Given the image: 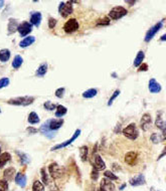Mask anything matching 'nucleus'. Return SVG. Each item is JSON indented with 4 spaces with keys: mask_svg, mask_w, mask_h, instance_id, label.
<instances>
[{
    "mask_svg": "<svg viewBox=\"0 0 166 191\" xmlns=\"http://www.w3.org/2000/svg\"><path fill=\"white\" fill-rule=\"evenodd\" d=\"M80 134H81V130H77V131L75 132V134H74V136H73L71 139H69V140H67V141H65V142L61 143V144L56 145V146H55V147H52V151L59 150V149L64 148V147L68 146V145H71V144H72L73 142H74V141H75V140H76L77 138H78L79 136H80Z\"/></svg>",
    "mask_w": 166,
    "mask_h": 191,
    "instance_id": "nucleus-9",
    "label": "nucleus"
},
{
    "mask_svg": "<svg viewBox=\"0 0 166 191\" xmlns=\"http://www.w3.org/2000/svg\"><path fill=\"white\" fill-rule=\"evenodd\" d=\"M23 63V59H22V57L20 55H16L14 57V59H13V62H12V67L14 68H19L21 67V64Z\"/></svg>",
    "mask_w": 166,
    "mask_h": 191,
    "instance_id": "nucleus-33",
    "label": "nucleus"
},
{
    "mask_svg": "<svg viewBox=\"0 0 166 191\" xmlns=\"http://www.w3.org/2000/svg\"><path fill=\"white\" fill-rule=\"evenodd\" d=\"M64 124V120L63 119H52V120H48V127L49 129L52 130V131H56V130H59L61 126Z\"/></svg>",
    "mask_w": 166,
    "mask_h": 191,
    "instance_id": "nucleus-14",
    "label": "nucleus"
},
{
    "mask_svg": "<svg viewBox=\"0 0 166 191\" xmlns=\"http://www.w3.org/2000/svg\"><path fill=\"white\" fill-rule=\"evenodd\" d=\"M137 160V154L135 152H129L125 156V162L128 163L129 165H134Z\"/></svg>",
    "mask_w": 166,
    "mask_h": 191,
    "instance_id": "nucleus-19",
    "label": "nucleus"
},
{
    "mask_svg": "<svg viewBox=\"0 0 166 191\" xmlns=\"http://www.w3.org/2000/svg\"><path fill=\"white\" fill-rule=\"evenodd\" d=\"M162 25H163V20H162V21H159L157 24H155L154 26H152V27L148 30L147 33H146V36H145V41H146V43H149V41L151 40L154 36H155V34L161 29Z\"/></svg>",
    "mask_w": 166,
    "mask_h": 191,
    "instance_id": "nucleus-6",
    "label": "nucleus"
},
{
    "mask_svg": "<svg viewBox=\"0 0 166 191\" xmlns=\"http://www.w3.org/2000/svg\"><path fill=\"white\" fill-rule=\"evenodd\" d=\"M8 85H9V79L3 78L0 79V89H2V87H7Z\"/></svg>",
    "mask_w": 166,
    "mask_h": 191,
    "instance_id": "nucleus-42",
    "label": "nucleus"
},
{
    "mask_svg": "<svg viewBox=\"0 0 166 191\" xmlns=\"http://www.w3.org/2000/svg\"><path fill=\"white\" fill-rule=\"evenodd\" d=\"M48 171H49V174H51V176L53 179L60 178L64 174V167L60 166L57 163H52L51 165L48 166Z\"/></svg>",
    "mask_w": 166,
    "mask_h": 191,
    "instance_id": "nucleus-2",
    "label": "nucleus"
},
{
    "mask_svg": "<svg viewBox=\"0 0 166 191\" xmlns=\"http://www.w3.org/2000/svg\"><path fill=\"white\" fill-rule=\"evenodd\" d=\"M46 71H48V64L46 63H42L39 66V67L37 68L36 71V75L37 76H44Z\"/></svg>",
    "mask_w": 166,
    "mask_h": 191,
    "instance_id": "nucleus-29",
    "label": "nucleus"
},
{
    "mask_svg": "<svg viewBox=\"0 0 166 191\" xmlns=\"http://www.w3.org/2000/svg\"><path fill=\"white\" fill-rule=\"evenodd\" d=\"M4 5V1H2V0H0V8H1V7Z\"/></svg>",
    "mask_w": 166,
    "mask_h": 191,
    "instance_id": "nucleus-48",
    "label": "nucleus"
},
{
    "mask_svg": "<svg viewBox=\"0 0 166 191\" xmlns=\"http://www.w3.org/2000/svg\"><path fill=\"white\" fill-rule=\"evenodd\" d=\"M125 186H126V185H125V184H124V185H122V186H121V187H120V189H121V190H122V189H123V188H124V187H125Z\"/></svg>",
    "mask_w": 166,
    "mask_h": 191,
    "instance_id": "nucleus-51",
    "label": "nucleus"
},
{
    "mask_svg": "<svg viewBox=\"0 0 166 191\" xmlns=\"http://www.w3.org/2000/svg\"><path fill=\"white\" fill-rule=\"evenodd\" d=\"M27 132H28L29 134H35V133L37 132V130L32 128V127H28V128H27Z\"/></svg>",
    "mask_w": 166,
    "mask_h": 191,
    "instance_id": "nucleus-47",
    "label": "nucleus"
},
{
    "mask_svg": "<svg viewBox=\"0 0 166 191\" xmlns=\"http://www.w3.org/2000/svg\"><path fill=\"white\" fill-rule=\"evenodd\" d=\"M0 191H8V183L6 180H0Z\"/></svg>",
    "mask_w": 166,
    "mask_h": 191,
    "instance_id": "nucleus-40",
    "label": "nucleus"
},
{
    "mask_svg": "<svg viewBox=\"0 0 166 191\" xmlns=\"http://www.w3.org/2000/svg\"><path fill=\"white\" fill-rule=\"evenodd\" d=\"M18 32L20 34V36H25L29 34L30 32L32 31V25L29 23V22H23L20 25H18Z\"/></svg>",
    "mask_w": 166,
    "mask_h": 191,
    "instance_id": "nucleus-10",
    "label": "nucleus"
},
{
    "mask_svg": "<svg viewBox=\"0 0 166 191\" xmlns=\"http://www.w3.org/2000/svg\"><path fill=\"white\" fill-rule=\"evenodd\" d=\"M59 11L63 17H67L73 13L72 2H61L59 7Z\"/></svg>",
    "mask_w": 166,
    "mask_h": 191,
    "instance_id": "nucleus-7",
    "label": "nucleus"
},
{
    "mask_svg": "<svg viewBox=\"0 0 166 191\" xmlns=\"http://www.w3.org/2000/svg\"><path fill=\"white\" fill-rule=\"evenodd\" d=\"M9 59H10V51L7 48L1 49V51H0V62L6 63Z\"/></svg>",
    "mask_w": 166,
    "mask_h": 191,
    "instance_id": "nucleus-24",
    "label": "nucleus"
},
{
    "mask_svg": "<svg viewBox=\"0 0 166 191\" xmlns=\"http://www.w3.org/2000/svg\"><path fill=\"white\" fill-rule=\"evenodd\" d=\"M78 29H79V22L77 21V19L75 18L68 19L64 25V30L67 33H73L77 31Z\"/></svg>",
    "mask_w": 166,
    "mask_h": 191,
    "instance_id": "nucleus-5",
    "label": "nucleus"
},
{
    "mask_svg": "<svg viewBox=\"0 0 166 191\" xmlns=\"http://www.w3.org/2000/svg\"><path fill=\"white\" fill-rule=\"evenodd\" d=\"M28 122L30 124H37L39 122V117L37 116L36 113L31 112L28 116Z\"/></svg>",
    "mask_w": 166,
    "mask_h": 191,
    "instance_id": "nucleus-31",
    "label": "nucleus"
},
{
    "mask_svg": "<svg viewBox=\"0 0 166 191\" xmlns=\"http://www.w3.org/2000/svg\"><path fill=\"white\" fill-rule=\"evenodd\" d=\"M80 156L82 161H87L88 159V147L87 146H82L80 148Z\"/></svg>",
    "mask_w": 166,
    "mask_h": 191,
    "instance_id": "nucleus-30",
    "label": "nucleus"
},
{
    "mask_svg": "<svg viewBox=\"0 0 166 191\" xmlns=\"http://www.w3.org/2000/svg\"><path fill=\"white\" fill-rule=\"evenodd\" d=\"M123 134H124V136L127 137L128 139L130 140H135L137 139V137L139 135V132L137 130V127L135 124H130L128 125L127 127L123 130Z\"/></svg>",
    "mask_w": 166,
    "mask_h": 191,
    "instance_id": "nucleus-3",
    "label": "nucleus"
},
{
    "mask_svg": "<svg viewBox=\"0 0 166 191\" xmlns=\"http://www.w3.org/2000/svg\"><path fill=\"white\" fill-rule=\"evenodd\" d=\"M56 20L55 18H49V20H48V26H49V28H53L56 26Z\"/></svg>",
    "mask_w": 166,
    "mask_h": 191,
    "instance_id": "nucleus-45",
    "label": "nucleus"
},
{
    "mask_svg": "<svg viewBox=\"0 0 166 191\" xmlns=\"http://www.w3.org/2000/svg\"><path fill=\"white\" fill-rule=\"evenodd\" d=\"M41 179H42V182H44L45 185H48L49 183H51L49 178H48V173H46L44 168H42L41 169Z\"/></svg>",
    "mask_w": 166,
    "mask_h": 191,
    "instance_id": "nucleus-34",
    "label": "nucleus"
},
{
    "mask_svg": "<svg viewBox=\"0 0 166 191\" xmlns=\"http://www.w3.org/2000/svg\"><path fill=\"white\" fill-rule=\"evenodd\" d=\"M97 94H98V91L96 89H90V90H88L86 91H84L83 97L86 98V99H91V98L96 97Z\"/></svg>",
    "mask_w": 166,
    "mask_h": 191,
    "instance_id": "nucleus-27",
    "label": "nucleus"
},
{
    "mask_svg": "<svg viewBox=\"0 0 166 191\" xmlns=\"http://www.w3.org/2000/svg\"><path fill=\"white\" fill-rule=\"evenodd\" d=\"M33 101H34L33 97H18L15 99H10L7 103L14 106H28L30 104H32Z\"/></svg>",
    "mask_w": 166,
    "mask_h": 191,
    "instance_id": "nucleus-1",
    "label": "nucleus"
},
{
    "mask_svg": "<svg viewBox=\"0 0 166 191\" xmlns=\"http://www.w3.org/2000/svg\"><path fill=\"white\" fill-rule=\"evenodd\" d=\"M119 95H120V91H119V90H117V91H114V94L113 95H112V97L110 98V100H109V102H108V106H111L112 104H113V101L115 100V99L116 98H117L118 97V96Z\"/></svg>",
    "mask_w": 166,
    "mask_h": 191,
    "instance_id": "nucleus-41",
    "label": "nucleus"
},
{
    "mask_svg": "<svg viewBox=\"0 0 166 191\" xmlns=\"http://www.w3.org/2000/svg\"><path fill=\"white\" fill-rule=\"evenodd\" d=\"M150 139H151V141L154 143V144H157V143H160L161 142V140L162 138L160 137L159 134H157V133H153L151 137H150Z\"/></svg>",
    "mask_w": 166,
    "mask_h": 191,
    "instance_id": "nucleus-35",
    "label": "nucleus"
},
{
    "mask_svg": "<svg viewBox=\"0 0 166 191\" xmlns=\"http://www.w3.org/2000/svg\"><path fill=\"white\" fill-rule=\"evenodd\" d=\"M0 113H1V110H0Z\"/></svg>",
    "mask_w": 166,
    "mask_h": 191,
    "instance_id": "nucleus-53",
    "label": "nucleus"
},
{
    "mask_svg": "<svg viewBox=\"0 0 166 191\" xmlns=\"http://www.w3.org/2000/svg\"><path fill=\"white\" fill-rule=\"evenodd\" d=\"M100 191H115V185L109 179H103L100 185Z\"/></svg>",
    "mask_w": 166,
    "mask_h": 191,
    "instance_id": "nucleus-13",
    "label": "nucleus"
},
{
    "mask_svg": "<svg viewBox=\"0 0 166 191\" xmlns=\"http://www.w3.org/2000/svg\"><path fill=\"white\" fill-rule=\"evenodd\" d=\"M67 112H68V109L65 108V107L61 106V105L56 106V117L61 118L63 116H64L65 114H67Z\"/></svg>",
    "mask_w": 166,
    "mask_h": 191,
    "instance_id": "nucleus-28",
    "label": "nucleus"
},
{
    "mask_svg": "<svg viewBox=\"0 0 166 191\" xmlns=\"http://www.w3.org/2000/svg\"><path fill=\"white\" fill-rule=\"evenodd\" d=\"M151 122H152L151 116H150L149 114H144L140 121V126L142 130H143V131H147L150 128V126H151Z\"/></svg>",
    "mask_w": 166,
    "mask_h": 191,
    "instance_id": "nucleus-11",
    "label": "nucleus"
},
{
    "mask_svg": "<svg viewBox=\"0 0 166 191\" xmlns=\"http://www.w3.org/2000/svg\"><path fill=\"white\" fill-rule=\"evenodd\" d=\"M126 14H127L126 8H124V7H122V6H117V7H114V8L110 11L109 17L111 19H115L116 20V19H120L123 16H125Z\"/></svg>",
    "mask_w": 166,
    "mask_h": 191,
    "instance_id": "nucleus-4",
    "label": "nucleus"
},
{
    "mask_svg": "<svg viewBox=\"0 0 166 191\" xmlns=\"http://www.w3.org/2000/svg\"><path fill=\"white\" fill-rule=\"evenodd\" d=\"M144 57H145L144 52L142 51H140L137 53V55H136V57H135V59H134V66L135 67H140L141 64H142V62H143Z\"/></svg>",
    "mask_w": 166,
    "mask_h": 191,
    "instance_id": "nucleus-25",
    "label": "nucleus"
},
{
    "mask_svg": "<svg viewBox=\"0 0 166 191\" xmlns=\"http://www.w3.org/2000/svg\"><path fill=\"white\" fill-rule=\"evenodd\" d=\"M8 33L9 34H12L14 33L15 31L17 30L18 28V23L16 21V19H13V18H10L9 21H8Z\"/></svg>",
    "mask_w": 166,
    "mask_h": 191,
    "instance_id": "nucleus-21",
    "label": "nucleus"
},
{
    "mask_svg": "<svg viewBox=\"0 0 166 191\" xmlns=\"http://www.w3.org/2000/svg\"><path fill=\"white\" fill-rule=\"evenodd\" d=\"M64 87H60V89H57L56 91V96L57 98H63L64 95Z\"/></svg>",
    "mask_w": 166,
    "mask_h": 191,
    "instance_id": "nucleus-43",
    "label": "nucleus"
},
{
    "mask_svg": "<svg viewBox=\"0 0 166 191\" xmlns=\"http://www.w3.org/2000/svg\"><path fill=\"white\" fill-rule=\"evenodd\" d=\"M149 91L153 94L159 93L161 91V86L160 83H158L154 79H151L149 81Z\"/></svg>",
    "mask_w": 166,
    "mask_h": 191,
    "instance_id": "nucleus-17",
    "label": "nucleus"
},
{
    "mask_svg": "<svg viewBox=\"0 0 166 191\" xmlns=\"http://www.w3.org/2000/svg\"><path fill=\"white\" fill-rule=\"evenodd\" d=\"M93 165H94V169L97 171L99 170H104L106 168V164L104 162V160L101 158V156L96 154L94 156V162H93Z\"/></svg>",
    "mask_w": 166,
    "mask_h": 191,
    "instance_id": "nucleus-12",
    "label": "nucleus"
},
{
    "mask_svg": "<svg viewBox=\"0 0 166 191\" xmlns=\"http://www.w3.org/2000/svg\"><path fill=\"white\" fill-rule=\"evenodd\" d=\"M135 2L136 1H126V3H128V4H135Z\"/></svg>",
    "mask_w": 166,
    "mask_h": 191,
    "instance_id": "nucleus-49",
    "label": "nucleus"
},
{
    "mask_svg": "<svg viewBox=\"0 0 166 191\" xmlns=\"http://www.w3.org/2000/svg\"><path fill=\"white\" fill-rule=\"evenodd\" d=\"M34 41H35V38H34V36H27V37H25L23 40L20 41L19 45H20V47L25 48V47H29V45H31Z\"/></svg>",
    "mask_w": 166,
    "mask_h": 191,
    "instance_id": "nucleus-22",
    "label": "nucleus"
},
{
    "mask_svg": "<svg viewBox=\"0 0 166 191\" xmlns=\"http://www.w3.org/2000/svg\"><path fill=\"white\" fill-rule=\"evenodd\" d=\"M145 177L143 174H139L138 176L132 178L130 180V184L132 186H139V185H143L145 184Z\"/></svg>",
    "mask_w": 166,
    "mask_h": 191,
    "instance_id": "nucleus-16",
    "label": "nucleus"
},
{
    "mask_svg": "<svg viewBox=\"0 0 166 191\" xmlns=\"http://www.w3.org/2000/svg\"><path fill=\"white\" fill-rule=\"evenodd\" d=\"M39 131H40V133L42 134V135H44L46 138H48V139H53L56 137V132L52 131V130L49 129V127H48V120L46 121L44 124L41 125Z\"/></svg>",
    "mask_w": 166,
    "mask_h": 191,
    "instance_id": "nucleus-8",
    "label": "nucleus"
},
{
    "mask_svg": "<svg viewBox=\"0 0 166 191\" xmlns=\"http://www.w3.org/2000/svg\"><path fill=\"white\" fill-rule=\"evenodd\" d=\"M104 175H105V177L109 179V180H117V179H118V177L112 173L111 171H105Z\"/></svg>",
    "mask_w": 166,
    "mask_h": 191,
    "instance_id": "nucleus-38",
    "label": "nucleus"
},
{
    "mask_svg": "<svg viewBox=\"0 0 166 191\" xmlns=\"http://www.w3.org/2000/svg\"><path fill=\"white\" fill-rule=\"evenodd\" d=\"M0 154H1V148H0Z\"/></svg>",
    "mask_w": 166,
    "mask_h": 191,
    "instance_id": "nucleus-52",
    "label": "nucleus"
},
{
    "mask_svg": "<svg viewBox=\"0 0 166 191\" xmlns=\"http://www.w3.org/2000/svg\"><path fill=\"white\" fill-rule=\"evenodd\" d=\"M110 24V19L108 17H104L102 19H99L97 21V25H109Z\"/></svg>",
    "mask_w": 166,
    "mask_h": 191,
    "instance_id": "nucleus-39",
    "label": "nucleus"
},
{
    "mask_svg": "<svg viewBox=\"0 0 166 191\" xmlns=\"http://www.w3.org/2000/svg\"><path fill=\"white\" fill-rule=\"evenodd\" d=\"M15 173V169L14 168H7V169L4 171V174H3V176H4L5 180H11V179L13 178V175Z\"/></svg>",
    "mask_w": 166,
    "mask_h": 191,
    "instance_id": "nucleus-26",
    "label": "nucleus"
},
{
    "mask_svg": "<svg viewBox=\"0 0 166 191\" xmlns=\"http://www.w3.org/2000/svg\"><path fill=\"white\" fill-rule=\"evenodd\" d=\"M147 70H148V66L146 63H142L141 66H140V67H139V71H147Z\"/></svg>",
    "mask_w": 166,
    "mask_h": 191,
    "instance_id": "nucleus-46",
    "label": "nucleus"
},
{
    "mask_svg": "<svg viewBox=\"0 0 166 191\" xmlns=\"http://www.w3.org/2000/svg\"><path fill=\"white\" fill-rule=\"evenodd\" d=\"M16 153L19 155V157H20V161H21L22 164H26V163L29 162V158H28L27 155H25L24 153H20V152H18V151Z\"/></svg>",
    "mask_w": 166,
    "mask_h": 191,
    "instance_id": "nucleus-36",
    "label": "nucleus"
},
{
    "mask_svg": "<svg viewBox=\"0 0 166 191\" xmlns=\"http://www.w3.org/2000/svg\"><path fill=\"white\" fill-rule=\"evenodd\" d=\"M41 21V14L40 12H32L30 14V24L35 25L36 27L40 25Z\"/></svg>",
    "mask_w": 166,
    "mask_h": 191,
    "instance_id": "nucleus-15",
    "label": "nucleus"
},
{
    "mask_svg": "<svg viewBox=\"0 0 166 191\" xmlns=\"http://www.w3.org/2000/svg\"><path fill=\"white\" fill-rule=\"evenodd\" d=\"M165 39H166V35H165V34H163V35H162V37H161V40L164 41Z\"/></svg>",
    "mask_w": 166,
    "mask_h": 191,
    "instance_id": "nucleus-50",
    "label": "nucleus"
},
{
    "mask_svg": "<svg viewBox=\"0 0 166 191\" xmlns=\"http://www.w3.org/2000/svg\"><path fill=\"white\" fill-rule=\"evenodd\" d=\"M15 182L16 184H18L20 187H25L26 185V175L22 173H17L15 176Z\"/></svg>",
    "mask_w": 166,
    "mask_h": 191,
    "instance_id": "nucleus-20",
    "label": "nucleus"
},
{
    "mask_svg": "<svg viewBox=\"0 0 166 191\" xmlns=\"http://www.w3.org/2000/svg\"><path fill=\"white\" fill-rule=\"evenodd\" d=\"M32 191H44V186L39 180H35L32 185Z\"/></svg>",
    "mask_w": 166,
    "mask_h": 191,
    "instance_id": "nucleus-32",
    "label": "nucleus"
},
{
    "mask_svg": "<svg viewBox=\"0 0 166 191\" xmlns=\"http://www.w3.org/2000/svg\"><path fill=\"white\" fill-rule=\"evenodd\" d=\"M11 158V156L9 153H2V154H0V168H3L5 165H6V163L9 161Z\"/></svg>",
    "mask_w": 166,
    "mask_h": 191,
    "instance_id": "nucleus-23",
    "label": "nucleus"
},
{
    "mask_svg": "<svg viewBox=\"0 0 166 191\" xmlns=\"http://www.w3.org/2000/svg\"><path fill=\"white\" fill-rule=\"evenodd\" d=\"M91 178L93 179L94 181H96L97 179L99 178V174H98V171L96 169H93L92 172H91Z\"/></svg>",
    "mask_w": 166,
    "mask_h": 191,
    "instance_id": "nucleus-44",
    "label": "nucleus"
},
{
    "mask_svg": "<svg viewBox=\"0 0 166 191\" xmlns=\"http://www.w3.org/2000/svg\"><path fill=\"white\" fill-rule=\"evenodd\" d=\"M155 125L158 129H161L162 132H163V138H164V133H165V123L163 121V118H162V112H160L159 114L157 115V118H156V122H155Z\"/></svg>",
    "mask_w": 166,
    "mask_h": 191,
    "instance_id": "nucleus-18",
    "label": "nucleus"
},
{
    "mask_svg": "<svg viewBox=\"0 0 166 191\" xmlns=\"http://www.w3.org/2000/svg\"><path fill=\"white\" fill-rule=\"evenodd\" d=\"M44 106L45 110H48V111H53L56 109V105L53 104V103H52V102H49V101L45 102Z\"/></svg>",
    "mask_w": 166,
    "mask_h": 191,
    "instance_id": "nucleus-37",
    "label": "nucleus"
}]
</instances>
